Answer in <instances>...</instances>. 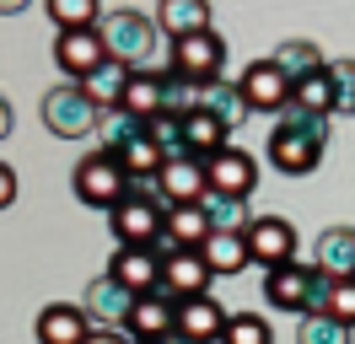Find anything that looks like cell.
Returning <instances> with one entry per match:
<instances>
[{
    "label": "cell",
    "mask_w": 355,
    "mask_h": 344,
    "mask_svg": "<svg viewBox=\"0 0 355 344\" xmlns=\"http://www.w3.org/2000/svg\"><path fill=\"white\" fill-rule=\"evenodd\" d=\"M156 27L167 33V43L210 33V0H156Z\"/></svg>",
    "instance_id": "20"
},
{
    "label": "cell",
    "mask_w": 355,
    "mask_h": 344,
    "mask_svg": "<svg viewBox=\"0 0 355 344\" xmlns=\"http://www.w3.org/2000/svg\"><path fill=\"white\" fill-rule=\"evenodd\" d=\"M130 76H135L130 64L108 60V64H97V70H92V76H87L81 86H87V97H92V103L108 113V108H119V103H124V86H130Z\"/></svg>",
    "instance_id": "26"
},
{
    "label": "cell",
    "mask_w": 355,
    "mask_h": 344,
    "mask_svg": "<svg viewBox=\"0 0 355 344\" xmlns=\"http://www.w3.org/2000/svg\"><path fill=\"white\" fill-rule=\"evenodd\" d=\"M162 344H194V339H189V334H167Z\"/></svg>",
    "instance_id": "39"
},
{
    "label": "cell",
    "mask_w": 355,
    "mask_h": 344,
    "mask_svg": "<svg viewBox=\"0 0 355 344\" xmlns=\"http://www.w3.org/2000/svg\"><path fill=\"white\" fill-rule=\"evenodd\" d=\"M11 199H17V167H6V162H0V210H6Z\"/></svg>",
    "instance_id": "36"
},
{
    "label": "cell",
    "mask_w": 355,
    "mask_h": 344,
    "mask_svg": "<svg viewBox=\"0 0 355 344\" xmlns=\"http://www.w3.org/2000/svg\"><path fill=\"white\" fill-rule=\"evenodd\" d=\"M156 183H162V199H167V205H194V199H205V189H210L200 156H167L162 172H156Z\"/></svg>",
    "instance_id": "16"
},
{
    "label": "cell",
    "mask_w": 355,
    "mask_h": 344,
    "mask_svg": "<svg viewBox=\"0 0 355 344\" xmlns=\"http://www.w3.org/2000/svg\"><path fill=\"white\" fill-rule=\"evenodd\" d=\"M323 296H329V275H318L312 264H280V269H264V301L280 307V312H323Z\"/></svg>",
    "instance_id": "3"
},
{
    "label": "cell",
    "mask_w": 355,
    "mask_h": 344,
    "mask_svg": "<svg viewBox=\"0 0 355 344\" xmlns=\"http://www.w3.org/2000/svg\"><path fill=\"white\" fill-rule=\"evenodd\" d=\"M178 307H183V301H178L173 291H162V285L146 291V296H135V312H130V322H124L130 339L135 344H162L167 334H178Z\"/></svg>",
    "instance_id": "7"
},
{
    "label": "cell",
    "mask_w": 355,
    "mask_h": 344,
    "mask_svg": "<svg viewBox=\"0 0 355 344\" xmlns=\"http://www.w3.org/2000/svg\"><path fill=\"white\" fill-rule=\"evenodd\" d=\"M296 226H291L286 215H253L248 221V253H253V264H264V269H280V264H291L296 258Z\"/></svg>",
    "instance_id": "9"
},
{
    "label": "cell",
    "mask_w": 355,
    "mask_h": 344,
    "mask_svg": "<svg viewBox=\"0 0 355 344\" xmlns=\"http://www.w3.org/2000/svg\"><path fill=\"white\" fill-rule=\"evenodd\" d=\"M183 119H189V113H173V108H162V113H151V119H146V135H151L156 146H162V156H189V140H183Z\"/></svg>",
    "instance_id": "30"
},
{
    "label": "cell",
    "mask_w": 355,
    "mask_h": 344,
    "mask_svg": "<svg viewBox=\"0 0 355 344\" xmlns=\"http://www.w3.org/2000/svg\"><path fill=\"white\" fill-rule=\"evenodd\" d=\"M296 344H350V328L329 312H307L296 318Z\"/></svg>",
    "instance_id": "31"
},
{
    "label": "cell",
    "mask_w": 355,
    "mask_h": 344,
    "mask_svg": "<svg viewBox=\"0 0 355 344\" xmlns=\"http://www.w3.org/2000/svg\"><path fill=\"white\" fill-rule=\"evenodd\" d=\"M124 113H130V119H140V124H146V119H151V113H162V108H167V92H162V76H156V70H135L130 76V86H124Z\"/></svg>",
    "instance_id": "24"
},
{
    "label": "cell",
    "mask_w": 355,
    "mask_h": 344,
    "mask_svg": "<svg viewBox=\"0 0 355 344\" xmlns=\"http://www.w3.org/2000/svg\"><path fill=\"white\" fill-rule=\"evenodd\" d=\"M44 129L49 135H60V140H87V135H97V124H103V108L87 97V86L81 81H60L54 92H44Z\"/></svg>",
    "instance_id": "4"
},
{
    "label": "cell",
    "mask_w": 355,
    "mask_h": 344,
    "mask_svg": "<svg viewBox=\"0 0 355 344\" xmlns=\"http://www.w3.org/2000/svg\"><path fill=\"white\" fill-rule=\"evenodd\" d=\"M38 344H87L92 334V318L87 307H65V301H54V307H44L38 312Z\"/></svg>",
    "instance_id": "19"
},
{
    "label": "cell",
    "mask_w": 355,
    "mask_h": 344,
    "mask_svg": "<svg viewBox=\"0 0 355 344\" xmlns=\"http://www.w3.org/2000/svg\"><path fill=\"white\" fill-rule=\"evenodd\" d=\"M87 344H135V339H130V328H92Z\"/></svg>",
    "instance_id": "35"
},
{
    "label": "cell",
    "mask_w": 355,
    "mask_h": 344,
    "mask_svg": "<svg viewBox=\"0 0 355 344\" xmlns=\"http://www.w3.org/2000/svg\"><path fill=\"white\" fill-rule=\"evenodd\" d=\"M237 86H243V97H248L253 113H280V108L291 103V81L275 70V60H253Z\"/></svg>",
    "instance_id": "15"
},
{
    "label": "cell",
    "mask_w": 355,
    "mask_h": 344,
    "mask_svg": "<svg viewBox=\"0 0 355 344\" xmlns=\"http://www.w3.org/2000/svg\"><path fill=\"white\" fill-rule=\"evenodd\" d=\"M312 269L329 280H355V226H323L312 242Z\"/></svg>",
    "instance_id": "14"
},
{
    "label": "cell",
    "mask_w": 355,
    "mask_h": 344,
    "mask_svg": "<svg viewBox=\"0 0 355 344\" xmlns=\"http://www.w3.org/2000/svg\"><path fill=\"white\" fill-rule=\"evenodd\" d=\"M81 307H87V318L97 322V328H124L130 312H135V291H130V285H119L113 275H97L87 285Z\"/></svg>",
    "instance_id": "13"
},
{
    "label": "cell",
    "mask_w": 355,
    "mask_h": 344,
    "mask_svg": "<svg viewBox=\"0 0 355 344\" xmlns=\"http://www.w3.org/2000/svg\"><path fill=\"white\" fill-rule=\"evenodd\" d=\"M173 70L183 76V81H221L226 70V43L221 33H194V38H173Z\"/></svg>",
    "instance_id": "6"
},
{
    "label": "cell",
    "mask_w": 355,
    "mask_h": 344,
    "mask_svg": "<svg viewBox=\"0 0 355 344\" xmlns=\"http://www.w3.org/2000/svg\"><path fill=\"white\" fill-rule=\"evenodd\" d=\"M44 11L54 17L60 33H76V27H103V0H44Z\"/></svg>",
    "instance_id": "29"
},
{
    "label": "cell",
    "mask_w": 355,
    "mask_h": 344,
    "mask_svg": "<svg viewBox=\"0 0 355 344\" xmlns=\"http://www.w3.org/2000/svg\"><path fill=\"white\" fill-rule=\"evenodd\" d=\"M221 344H275V328H269V318H259V312H232Z\"/></svg>",
    "instance_id": "32"
},
{
    "label": "cell",
    "mask_w": 355,
    "mask_h": 344,
    "mask_svg": "<svg viewBox=\"0 0 355 344\" xmlns=\"http://www.w3.org/2000/svg\"><path fill=\"white\" fill-rule=\"evenodd\" d=\"M226 318H232V312H226L216 296H189L178 307V334H189L194 344H221Z\"/></svg>",
    "instance_id": "17"
},
{
    "label": "cell",
    "mask_w": 355,
    "mask_h": 344,
    "mask_svg": "<svg viewBox=\"0 0 355 344\" xmlns=\"http://www.w3.org/2000/svg\"><path fill=\"white\" fill-rule=\"evenodd\" d=\"M200 253H205V264H210L216 275H243L248 264H253V253H248V226L243 232H210Z\"/></svg>",
    "instance_id": "21"
},
{
    "label": "cell",
    "mask_w": 355,
    "mask_h": 344,
    "mask_svg": "<svg viewBox=\"0 0 355 344\" xmlns=\"http://www.w3.org/2000/svg\"><path fill=\"white\" fill-rule=\"evenodd\" d=\"M210 280H216V269L205 264L200 248H178V253H167V264H162V291H173L178 301L210 296Z\"/></svg>",
    "instance_id": "11"
},
{
    "label": "cell",
    "mask_w": 355,
    "mask_h": 344,
    "mask_svg": "<svg viewBox=\"0 0 355 344\" xmlns=\"http://www.w3.org/2000/svg\"><path fill=\"white\" fill-rule=\"evenodd\" d=\"M323 312H329V318H339L345 328H355V280H329Z\"/></svg>",
    "instance_id": "33"
},
{
    "label": "cell",
    "mask_w": 355,
    "mask_h": 344,
    "mask_svg": "<svg viewBox=\"0 0 355 344\" xmlns=\"http://www.w3.org/2000/svg\"><path fill=\"white\" fill-rule=\"evenodd\" d=\"M33 0H0V17H17V11H27Z\"/></svg>",
    "instance_id": "38"
},
{
    "label": "cell",
    "mask_w": 355,
    "mask_h": 344,
    "mask_svg": "<svg viewBox=\"0 0 355 344\" xmlns=\"http://www.w3.org/2000/svg\"><path fill=\"white\" fill-rule=\"evenodd\" d=\"M70 183H76V199H81V205H92V210H113V205L130 194V172L119 167L108 150H92V156L76 162Z\"/></svg>",
    "instance_id": "5"
},
{
    "label": "cell",
    "mask_w": 355,
    "mask_h": 344,
    "mask_svg": "<svg viewBox=\"0 0 355 344\" xmlns=\"http://www.w3.org/2000/svg\"><path fill=\"white\" fill-rule=\"evenodd\" d=\"M205 237H210V221H205L200 199H194V205H167V226H162V237H156V248H162V253L205 248Z\"/></svg>",
    "instance_id": "18"
},
{
    "label": "cell",
    "mask_w": 355,
    "mask_h": 344,
    "mask_svg": "<svg viewBox=\"0 0 355 344\" xmlns=\"http://www.w3.org/2000/svg\"><path fill=\"white\" fill-rule=\"evenodd\" d=\"M205 178H210V189H216V194H237V199H248L253 183H259V162L232 140V146H221L216 156H205Z\"/></svg>",
    "instance_id": "10"
},
{
    "label": "cell",
    "mask_w": 355,
    "mask_h": 344,
    "mask_svg": "<svg viewBox=\"0 0 355 344\" xmlns=\"http://www.w3.org/2000/svg\"><path fill=\"white\" fill-rule=\"evenodd\" d=\"M323 150H329V119L323 113H307V108H296V103H286L275 113V129H269V140H264V156H269L275 172L307 178L323 162Z\"/></svg>",
    "instance_id": "1"
},
{
    "label": "cell",
    "mask_w": 355,
    "mask_h": 344,
    "mask_svg": "<svg viewBox=\"0 0 355 344\" xmlns=\"http://www.w3.org/2000/svg\"><path fill=\"white\" fill-rule=\"evenodd\" d=\"M183 140H189V156H216L221 146H232V129L216 119V113H189L183 119Z\"/></svg>",
    "instance_id": "25"
},
{
    "label": "cell",
    "mask_w": 355,
    "mask_h": 344,
    "mask_svg": "<svg viewBox=\"0 0 355 344\" xmlns=\"http://www.w3.org/2000/svg\"><path fill=\"white\" fill-rule=\"evenodd\" d=\"M11 124H17V113H11V103L0 97V140H11Z\"/></svg>",
    "instance_id": "37"
},
{
    "label": "cell",
    "mask_w": 355,
    "mask_h": 344,
    "mask_svg": "<svg viewBox=\"0 0 355 344\" xmlns=\"http://www.w3.org/2000/svg\"><path fill=\"white\" fill-rule=\"evenodd\" d=\"M194 113H216L226 129H237L253 108H248V97H243V86H237V81H205L200 86V108H194Z\"/></svg>",
    "instance_id": "22"
},
{
    "label": "cell",
    "mask_w": 355,
    "mask_h": 344,
    "mask_svg": "<svg viewBox=\"0 0 355 344\" xmlns=\"http://www.w3.org/2000/svg\"><path fill=\"white\" fill-rule=\"evenodd\" d=\"M200 210H205V221H210V232H243L248 221V199H237V194H216V189H205V199H200Z\"/></svg>",
    "instance_id": "27"
},
{
    "label": "cell",
    "mask_w": 355,
    "mask_h": 344,
    "mask_svg": "<svg viewBox=\"0 0 355 344\" xmlns=\"http://www.w3.org/2000/svg\"><path fill=\"white\" fill-rule=\"evenodd\" d=\"M334 76V113H355V60H329Z\"/></svg>",
    "instance_id": "34"
},
{
    "label": "cell",
    "mask_w": 355,
    "mask_h": 344,
    "mask_svg": "<svg viewBox=\"0 0 355 344\" xmlns=\"http://www.w3.org/2000/svg\"><path fill=\"white\" fill-rule=\"evenodd\" d=\"M269 60H275V70H280L291 86L307 81L312 70H323V64H329V60H323V49H318V43H307V38H286L275 54H269Z\"/></svg>",
    "instance_id": "23"
},
{
    "label": "cell",
    "mask_w": 355,
    "mask_h": 344,
    "mask_svg": "<svg viewBox=\"0 0 355 344\" xmlns=\"http://www.w3.org/2000/svg\"><path fill=\"white\" fill-rule=\"evenodd\" d=\"M291 103L307 108V113H323V119H334V76H329V64H323V70H312L307 81L291 86Z\"/></svg>",
    "instance_id": "28"
},
{
    "label": "cell",
    "mask_w": 355,
    "mask_h": 344,
    "mask_svg": "<svg viewBox=\"0 0 355 344\" xmlns=\"http://www.w3.org/2000/svg\"><path fill=\"white\" fill-rule=\"evenodd\" d=\"M103 43H108V60L130 64V70H156V76L173 70V43L156 27V17H146V11H130V6H124V11H108Z\"/></svg>",
    "instance_id": "2"
},
{
    "label": "cell",
    "mask_w": 355,
    "mask_h": 344,
    "mask_svg": "<svg viewBox=\"0 0 355 344\" xmlns=\"http://www.w3.org/2000/svg\"><path fill=\"white\" fill-rule=\"evenodd\" d=\"M162 264H167V253L162 248H119V253L108 258V275L119 280V285H130L135 296H146V291H156L162 285Z\"/></svg>",
    "instance_id": "12"
},
{
    "label": "cell",
    "mask_w": 355,
    "mask_h": 344,
    "mask_svg": "<svg viewBox=\"0 0 355 344\" xmlns=\"http://www.w3.org/2000/svg\"><path fill=\"white\" fill-rule=\"evenodd\" d=\"M54 64L65 81H87L97 64H108V43H103V27H76V33H60L54 38Z\"/></svg>",
    "instance_id": "8"
}]
</instances>
